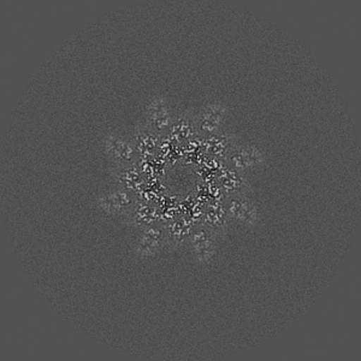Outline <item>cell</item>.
<instances>
[{"mask_svg":"<svg viewBox=\"0 0 361 361\" xmlns=\"http://www.w3.org/2000/svg\"><path fill=\"white\" fill-rule=\"evenodd\" d=\"M104 156L111 161L115 168H124L137 164V153L132 136L118 132H107L102 139Z\"/></svg>","mask_w":361,"mask_h":361,"instance_id":"cell-1","label":"cell"},{"mask_svg":"<svg viewBox=\"0 0 361 361\" xmlns=\"http://www.w3.org/2000/svg\"><path fill=\"white\" fill-rule=\"evenodd\" d=\"M267 161V152L258 145L238 142L223 163L238 173L248 175L263 168Z\"/></svg>","mask_w":361,"mask_h":361,"instance_id":"cell-2","label":"cell"},{"mask_svg":"<svg viewBox=\"0 0 361 361\" xmlns=\"http://www.w3.org/2000/svg\"><path fill=\"white\" fill-rule=\"evenodd\" d=\"M94 202L102 214L124 218L135 206L136 197L130 190L116 185L115 188L102 190L95 197Z\"/></svg>","mask_w":361,"mask_h":361,"instance_id":"cell-3","label":"cell"},{"mask_svg":"<svg viewBox=\"0 0 361 361\" xmlns=\"http://www.w3.org/2000/svg\"><path fill=\"white\" fill-rule=\"evenodd\" d=\"M175 116L170 100L164 94L152 95L145 106L144 123L158 135L165 137Z\"/></svg>","mask_w":361,"mask_h":361,"instance_id":"cell-4","label":"cell"},{"mask_svg":"<svg viewBox=\"0 0 361 361\" xmlns=\"http://www.w3.org/2000/svg\"><path fill=\"white\" fill-rule=\"evenodd\" d=\"M168 247L164 226L159 223L145 226L139 230L132 245V253L139 259H153Z\"/></svg>","mask_w":361,"mask_h":361,"instance_id":"cell-5","label":"cell"},{"mask_svg":"<svg viewBox=\"0 0 361 361\" xmlns=\"http://www.w3.org/2000/svg\"><path fill=\"white\" fill-rule=\"evenodd\" d=\"M218 236L206 226H195L185 246L188 247L194 263L205 267L214 262L217 255Z\"/></svg>","mask_w":361,"mask_h":361,"instance_id":"cell-6","label":"cell"},{"mask_svg":"<svg viewBox=\"0 0 361 361\" xmlns=\"http://www.w3.org/2000/svg\"><path fill=\"white\" fill-rule=\"evenodd\" d=\"M231 223L247 229H253L260 222V209L250 194H238L226 197L223 200Z\"/></svg>","mask_w":361,"mask_h":361,"instance_id":"cell-7","label":"cell"},{"mask_svg":"<svg viewBox=\"0 0 361 361\" xmlns=\"http://www.w3.org/2000/svg\"><path fill=\"white\" fill-rule=\"evenodd\" d=\"M230 107L223 102H211L195 114L197 134L200 137L212 135L224 130L229 118Z\"/></svg>","mask_w":361,"mask_h":361,"instance_id":"cell-8","label":"cell"},{"mask_svg":"<svg viewBox=\"0 0 361 361\" xmlns=\"http://www.w3.org/2000/svg\"><path fill=\"white\" fill-rule=\"evenodd\" d=\"M169 139L178 145L187 144L193 141L199 136L197 134V119L193 111L182 112L180 115L175 116L171 128L166 134Z\"/></svg>","mask_w":361,"mask_h":361,"instance_id":"cell-9","label":"cell"},{"mask_svg":"<svg viewBox=\"0 0 361 361\" xmlns=\"http://www.w3.org/2000/svg\"><path fill=\"white\" fill-rule=\"evenodd\" d=\"M202 151L214 159L224 161L231 148L238 142V136L226 130L202 137Z\"/></svg>","mask_w":361,"mask_h":361,"instance_id":"cell-10","label":"cell"},{"mask_svg":"<svg viewBox=\"0 0 361 361\" xmlns=\"http://www.w3.org/2000/svg\"><path fill=\"white\" fill-rule=\"evenodd\" d=\"M230 223L231 221H230L224 202L214 200L209 202L202 216V226H206L219 238L228 231Z\"/></svg>","mask_w":361,"mask_h":361,"instance_id":"cell-11","label":"cell"},{"mask_svg":"<svg viewBox=\"0 0 361 361\" xmlns=\"http://www.w3.org/2000/svg\"><path fill=\"white\" fill-rule=\"evenodd\" d=\"M218 183L223 192L226 193V197L238 195V194H250V189H252L248 175L238 173L228 165L226 168L222 169L218 175Z\"/></svg>","mask_w":361,"mask_h":361,"instance_id":"cell-12","label":"cell"},{"mask_svg":"<svg viewBox=\"0 0 361 361\" xmlns=\"http://www.w3.org/2000/svg\"><path fill=\"white\" fill-rule=\"evenodd\" d=\"M133 142L135 145L136 153L139 158H151L154 156L159 147L163 137L153 132L145 123L137 124L135 132L132 135Z\"/></svg>","mask_w":361,"mask_h":361,"instance_id":"cell-13","label":"cell"},{"mask_svg":"<svg viewBox=\"0 0 361 361\" xmlns=\"http://www.w3.org/2000/svg\"><path fill=\"white\" fill-rule=\"evenodd\" d=\"M163 226H164L165 235L168 240V247H173V248L185 246L189 236L195 228L188 218L183 216L173 218V221H170L168 224Z\"/></svg>","mask_w":361,"mask_h":361,"instance_id":"cell-14","label":"cell"},{"mask_svg":"<svg viewBox=\"0 0 361 361\" xmlns=\"http://www.w3.org/2000/svg\"><path fill=\"white\" fill-rule=\"evenodd\" d=\"M126 224L140 230L145 226L158 223V209L147 202H136L135 206L128 214Z\"/></svg>","mask_w":361,"mask_h":361,"instance_id":"cell-15","label":"cell"},{"mask_svg":"<svg viewBox=\"0 0 361 361\" xmlns=\"http://www.w3.org/2000/svg\"><path fill=\"white\" fill-rule=\"evenodd\" d=\"M115 169L116 171H118V173H112V176L117 180V185H116L130 190L133 193H135L136 190H139L142 187L144 177L140 173L137 164Z\"/></svg>","mask_w":361,"mask_h":361,"instance_id":"cell-16","label":"cell"}]
</instances>
